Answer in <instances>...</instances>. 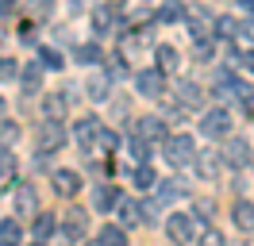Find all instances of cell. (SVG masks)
<instances>
[{
	"label": "cell",
	"mask_w": 254,
	"mask_h": 246,
	"mask_svg": "<svg viewBox=\"0 0 254 246\" xmlns=\"http://www.w3.org/2000/svg\"><path fill=\"white\" fill-rule=\"evenodd\" d=\"M192 154H196L192 135H166V138H162V158H166L174 169H185L192 162Z\"/></svg>",
	"instance_id": "1"
},
{
	"label": "cell",
	"mask_w": 254,
	"mask_h": 246,
	"mask_svg": "<svg viewBox=\"0 0 254 246\" xmlns=\"http://www.w3.org/2000/svg\"><path fill=\"white\" fill-rule=\"evenodd\" d=\"M200 231H204V223H200L196 215H189V212H174L170 219H166V235H170V243H196Z\"/></svg>",
	"instance_id": "2"
},
{
	"label": "cell",
	"mask_w": 254,
	"mask_h": 246,
	"mask_svg": "<svg viewBox=\"0 0 254 246\" xmlns=\"http://www.w3.org/2000/svg\"><path fill=\"white\" fill-rule=\"evenodd\" d=\"M35 146L43 154H54L58 146H65V123L62 120H43V127L35 131Z\"/></svg>",
	"instance_id": "3"
},
{
	"label": "cell",
	"mask_w": 254,
	"mask_h": 246,
	"mask_svg": "<svg viewBox=\"0 0 254 246\" xmlns=\"http://www.w3.org/2000/svg\"><path fill=\"white\" fill-rule=\"evenodd\" d=\"M223 166H235V169H247L254 162V146H251V138H227L223 142Z\"/></svg>",
	"instance_id": "4"
},
{
	"label": "cell",
	"mask_w": 254,
	"mask_h": 246,
	"mask_svg": "<svg viewBox=\"0 0 254 246\" xmlns=\"http://www.w3.org/2000/svg\"><path fill=\"white\" fill-rule=\"evenodd\" d=\"M192 169H196V177L200 181H220V169H223V154L220 150H196L192 154Z\"/></svg>",
	"instance_id": "5"
},
{
	"label": "cell",
	"mask_w": 254,
	"mask_h": 246,
	"mask_svg": "<svg viewBox=\"0 0 254 246\" xmlns=\"http://www.w3.org/2000/svg\"><path fill=\"white\" fill-rule=\"evenodd\" d=\"M85 231H89V212H85V208H65V215H62V239H65V243H81Z\"/></svg>",
	"instance_id": "6"
},
{
	"label": "cell",
	"mask_w": 254,
	"mask_h": 246,
	"mask_svg": "<svg viewBox=\"0 0 254 246\" xmlns=\"http://www.w3.org/2000/svg\"><path fill=\"white\" fill-rule=\"evenodd\" d=\"M200 131H204L208 138H227V135H231V112H227V108H212V112H204Z\"/></svg>",
	"instance_id": "7"
},
{
	"label": "cell",
	"mask_w": 254,
	"mask_h": 246,
	"mask_svg": "<svg viewBox=\"0 0 254 246\" xmlns=\"http://www.w3.org/2000/svg\"><path fill=\"white\" fill-rule=\"evenodd\" d=\"M135 135L146 138V142H162V138H166V120H158V116H139Z\"/></svg>",
	"instance_id": "8"
},
{
	"label": "cell",
	"mask_w": 254,
	"mask_h": 246,
	"mask_svg": "<svg viewBox=\"0 0 254 246\" xmlns=\"http://www.w3.org/2000/svg\"><path fill=\"white\" fill-rule=\"evenodd\" d=\"M135 85H139L143 96H162V89H166V73H162V69H143V73L135 77Z\"/></svg>",
	"instance_id": "9"
},
{
	"label": "cell",
	"mask_w": 254,
	"mask_h": 246,
	"mask_svg": "<svg viewBox=\"0 0 254 246\" xmlns=\"http://www.w3.org/2000/svg\"><path fill=\"white\" fill-rule=\"evenodd\" d=\"M16 212L19 215H35V212H39V192H35L31 181L16 184Z\"/></svg>",
	"instance_id": "10"
},
{
	"label": "cell",
	"mask_w": 254,
	"mask_h": 246,
	"mask_svg": "<svg viewBox=\"0 0 254 246\" xmlns=\"http://www.w3.org/2000/svg\"><path fill=\"white\" fill-rule=\"evenodd\" d=\"M69 112V96L65 92H47L43 96V120H65Z\"/></svg>",
	"instance_id": "11"
},
{
	"label": "cell",
	"mask_w": 254,
	"mask_h": 246,
	"mask_svg": "<svg viewBox=\"0 0 254 246\" xmlns=\"http://www.w3.org/2000/svg\"><path fill=\"white\" fill-rule=\"evenodd\" d=\"M154 184H158V196H154V200H158L162 208H166V204H174V200H181L185 192H189L185 181H177V177H166V181H154Z\"/></svg>",
	"instance_id": "12"
},
{
	"label": "cell",
	"mask_w": 254,
	"mask_h": 246,
	"mask_svg": "<svg viewBox=\"0 0 254 246\" xmlns=\"http://www.w3.org/2000/svg\"><path fill=\"white\" fill-rule=\"evenodd\" d=\"M96 131H100V120H96V116H85V120H77V127H73V138H77L85 150H93Z\"/></svg>",
	"instance_id": "13"
},
{
	"label": "cell",
	"mask_w": 254,
	"mask_h": 246,
	"mask_svg": "<svg viewBox=\"0 0 254 246\" xmlns=\"http://www.w3.org/2000/svg\"><path fill=\"white\" fill-rule=\"evenodd\" d=\"M231 219H235V227L243 235H254V204L251 200H239L235 208H231Z\"/></svg>",
	"instance_id": "14"
},
{
	"label": "cell",
	"mask_w": 254,
	"mask_h": 246,
	"mask_svg": "<svg viewBox=\"0 0 254 246\" xmlns=\"http://www.w3.org/2000/svg\"><path fill=\"white\" fill-rule=\"evenodd\" d=\"M54 188H58L62 196H77V192H81V173H73V169H58V173H54Z\"/></svg>",
	"instance_id": "15"
},
{
	"label": "cell",
	"mask_w": 254,
	"mask_h": 246,
	"mask_svg": "<svg viewBox=\"0 0 254 246\" xmlns=\"http://www.w3.org/2000/svg\"><path fill=\"white\" fill-rule=\"evenodd\" d=\"M85 89H89V100H96V104H104V100L112 96V77H108V73H93V77H89V85H85Z\"/></svg>",
	"instance_id": "16"
},
{
	"label": "cell",
	"mask_w": 254,
	"mask_h": 246,
	"mask_svg": "<svg viewBox=\"0 0 254 246\" xmlns=\"http://www.w3.org/2000/svg\"><path fill=\"white\" fill-rule=\"evenodd\" d=\"M31 235H35V243H50V235H54V215L35 212L31 215Z\"/></svg>",
	"instance_id": "17"
},
{
	"label": "cell",
	"mask_w": 254,
	"mask_h": 246,
	"mask_svg": "<svg viewBox=\"0 0 254 246\" xmlns=\"http://www.w3.org/2000/svg\"><path fill=\"white\" fill-rule=\"evenodd\" d=\"M154 58H158V69H162V73H177V69H181V54H177L170 43H162L158 50H154Z\"/></svg>",
	"instance_id": "18"
},
{
	"label": "cell",
	"mask_w": 254,
	"mask_h": 246,
	"mask_svg": "<svg viewBox=\"0 0 254 246\" xmlns=\"http://www.w3.org/2000/svg\"><path fill=\"white\" fill-rule=\"evenodd\" d=\"M116 208H120V223H124V227H139V223H143V215H139V204H135V200L120 196V200H116Z\"/></svg>",
	"instance_id": "19"
},
{
	"label": "cell",
	"mask_w": 254,
	"mask_h": 246,
	"mask_svg": "<svg viewBox=\"0 0 254 246\" xmlns=\"http://www.w3.org/2000/svg\"><path fill=\"white\" fill-rule=\"evenodd\" d=\"M93 31L96 35H112V31H116V8H108V4L96 8L93 12Z\"/></svg>",
	"instance_id": "20"
},
{
	"label": "cell",
	"mask_w": 254,
	"mask_h": 246,
	"mask_svg": "<svg viewBox=\"0 0 254 246\" xmlns=\"http://www.w3.org/2000/svg\"><path fill=\"white\" fill-rule=\"evenodd\" d=\"M19 81H23V92L43 89V62H31V65H23V69H19Z\"/></svg>",
	"instance_id": "21"
},
{
	"label": "cell",
	"mask_w": 254,
	"mask_h": 246,
	"mask_svg": "<svg viewBox=\"0 0 254 246\" xmlns=\"http://www.w3.org/2000/svg\"><path fill=\"white\" fill-rule=\"evenodd\" d=\"M177 96H181V104H189V108L204 104V89H200L196 81H181V85H177Z\"/></svg>",
	"instance_id": "22"
},
{
	"label": "cell",
	"mask_w": 254,
	"mask_h": 246,
	"mask_svg": "<svg viewBox=\"0 0 254 246\" xmlns=\"http://www.w3.org/2000/svg\"><path fill=\"white\" fill-rule=\"evenodd\" d=\"M116 200H120V192H116L112 184H96V192H93V208L96 212H112Z\"/></svg>",
	"instance_id": "23"
},
{
	"label": "cell",
	"mask_w": 254,
	"mask_h": 246,
	"mask_svg": "<svg viewBox=\"0 0 254 246\" xmlns=\"http://www.w3.org/2000/svg\"><path fill=\"white\" fill-rule=\"evenodd\" d=\"M93 146L100 154H116L120 150V135H116V131H108V127H100V131H96V138H93Z\"/></svg>",
	"instance_id": "24"
},
{
	"label": "cell",
	"mask_w": 254,
	"mask_h": 246,
	"mask_svg": "<svg viewBox=\"0 0 254 246\" xmlns=\"http://www.w3.org/2000/svg\"><path fill=\"white\" fill-rule=\"evenodd\" d=\"M158 19H162V23H181V19H185V4H181V0L162 4V8H158Z\"/></svg>",
	"instance_id": "25"
},
{
	"label": "cell",
	"mask_w": 254,
	"mask_h": 246,
	"mask_svg": "<svg viewBox=\"0 0 254 246\" xmlns=\"http://www.w3.org/2000/svg\"><path fill=\"white\" fill-rule=\"evenodd\" d=\"M73 58H77L81 65H100V58H104V54H100V46L85 43V46H77V50H73Z\"/></svg>",
	"instance_id": "26"
},
{
	"label": "cell",
	"mask_w": 254,
	"mask_h": 246,
	"mask_svg": "<svg viewBox=\"0 0 254 246\" xmlns=\"http://www.w3.org/2000/svg\"><path fill=\"white\" fill-rule=\"evenodd\" d=\"M96 239H100L104 246H120V243H127V227H100Z\"/></svg>",
	"instance_id": "27"
},
{
	"label": "cell",
	"mask_w": 254,
	"mask_h": 246,
	"mask_svg": "<svg viewBox=\"0 0 254 246\" xmlns=\"http://www.w3.org/2000/svg\"><path fill=\"white\" fill-rule=\"evenodd\" d=\"M19 239H23L19 219H4V223H0V243H19Z\"/></svg>",
	"instance_id": "28"
},
{
	"label": "cell",
	"mask_w": 254,
	"mask_h": 246,
	"mask_svg": "<svg viewBox=\"0 0 254 246\" xmlns=\"http://www.w3.org/2000/svg\"><path fill=\"white\" fill-rule=\"evenodd\" d=\"M154 181H158V173L146 166V162H139V169H135V184H139V188H154Z\"/></svg>",
	"instance_id": "29"
},
{
	"label": "cell",
	"mask_w": 254,
	"mask_h": 246,
	"mask_svg": "<svg viewBox=\"0 0 254 246\" xmlns=\"http://www.w3.org/2000/svg\"><path fill=\"white\" fill-rule=\"evenodd\" d=\"M16 138H19V127L12 120H4V116H0V142H4V146H12Z\"/></svg>",
	"instance_id": "30"
},
{
	"label": "cell",
	"mask_w": 254,
	"mask_h": 246,
	"mask_svg": "<svg viewBox=\"0 0 254 246\" xmlns=\"http://www.w3.org/2000/svg\"><path fill=\"white\" fill-rule=\"evenodd\" d=\"M39 58H43V69H58V65H62V54H58L54 46H43Z\"/></svg>",
	"instance_id": "31"
},
{
	"label": "cell",
	"mask_w": 254,
	"mask_h": 246,
	"mask_svg": "<svg viewBox=\"0 0 254 246\" xmlns=\"http://www.w3.org/2000/svg\"><path fill=\"white\" fill-rule=\"evenodd\" d=\"M127 150H131V158H135V162H146V158H150V150H146V138H131V142H127Z\"/></svg>",
	"instance_id": "32"
},
{
	"label": "cell",
	"mask_w": 254,
	"mask_h": 246,
	"mask_svg": "<svg viewBox=\"0 0 254 246\" xmlns=\"http://www.w3.org/2000/svg\"><path fill=\"white\" fill-rule=\"evenodd\" d=\"M19 77V62L16 58H0V81H12Z\"/></svg>",
	"instance_id": "33"
},
{
	"label": "cell",
	"mask_w": 254,
	"mask_h": 246,
	"mask_svg": "<svg viewBox=\"0 0 254 246\" xmlns=\"http://www.w3.org/2000/svg\"><path fill=\"white\" fill-rule=\"evenodd\" d=\"M12 169H16L12 150H0V177H4V181H12Z\"/></svg>",
	"instance_id": "34"
},
{
	"label": "cell",
	"mask_w": 254,
	"mask_h": 246,
	"mask_svg": "<svg viewBox=\"0 0 254 246\" xmlns=\"http://www.w3.org/2000/svg\"><path fill=\"white\" fill-rule=\"evenodd\" d=\"M139 212H143V223H154V219H158V212H162V204H158V200H146Z\"/></svg>",
	"instance_id": "35"
},
{
	"label": "cell",
	"mask_w": 254,
	"mask_h": 246,
	"mask_svg": "<svg viewBox=\"0 0 254 246\" xmlns=\"http://www.w3.org/2000/svg\"><path fill=\"white\" fill-rule=\"evenodd\" d=\"M220 35H235V19H231V15H220V19H216V39H220Z\"/></svg>",
	"instance_id": "36"
},
{
	"label": "cell",
	"mask_w": 254,
	"mask_h": 246,
	"mask_svg": "<svg viewBox=\"0 0 254 246\" xmlns=\"http://www.w3.org/2000/svg\"><path fill=\"white\" fill-rule=\"evenodd\" d=\"M31 12L39 15V19H47V15L54 12V0H31Z\"/></svg>",
	"instance_id": "37"
},
{
	"label": "cell",
	"mask_w": 254,
	"mask_h": 246,
	"mask_svg": "<svg viewBox=\"0 0 254 246\" xmlns=\"http://www.w3.org/2000/svg\"><path fill=\"white\" fill-rule=\"evenodd\" d=\"M212 212H216L212 200H196V215H200V219H212Z\"/></svg>",
	"instance_id": "38"
},
{
	"label": "cell",
	"mask_w": 254,
	"mask_h": 246,
	"mask_svg": "<svg viewBox=\"0 0 254 246\" xmlns=\"http://www.w3.org/2000/svg\"><path fill=\"white\" fill-rule=\"evenodd\" d=\"M235 35H243V39H251V43H254V19H243V23L235 27Z\"/></svg>",
	"instance_id": "39"
},
{
	"label": "cell",
	"mask_w": 254,
	"mask_h": 246,
	"mask_svg": "<svg viewBox=\"0 0 254 246\" xmlns=\"http://www.w3.org/2000/svg\"><path fill=\"white\" fill-rule=\"evenodd\" d=\"M196 62H212V43L200 39V46H196Z\"/></svg>",
	"instance_id": "40"
},
{
	"label": "cell",
	"mask_w": 254,
	"mask_h": 246,
	"mask_svg": "<svg viewBox=\"0 0 254 246\" xmlns=\"http://www.w3.org/2000/svg\"><path fill=\"white\" fill-rule=\"evenodd\" d=\"M243 112H247V116H254V96H251V92H243Z\"/></svg>",
	"instance_id": "41"
},
{
	"label": "cell",
	"mask_w": 254,
	"mask_h": 246,
	"mask_svg": "<svg viewBox=\"0 0 254 246\" xmlns=\"http://www.w3.org/2000/svg\"><path fill=\"white\" fill-rule=\"evenodd\" d=\"M243 69H251V73H254V50H247V54H243Z\"/></svg>",
	"instance_id": "42"
},
{
	"label": "cell",
	"mask_w": 254,
	"mask_h": 246,
	"mask_svg": "<svg viewBox=\"0 0 254 246\" xmlns=\"http://www.w3.org/2000/svg\"><path fill=\"white\" fill-rule=\"evenodd\" d=\"M239 8H247V12H254V0H235Z\"/></svg>",
	"instance_id": "43"
},
{
	"label": "cell",
	"mask_w": 254,
	"mask_h": 246,
	"mask_svg": "<svg viewBox=\"0 0 254 246\" xmlns=\"http://www.w3.org/2000/svg\"><path fill=\"white\" fill-rule=\"evenodd\" d=\"M0 112H4V100H0Z\"/></svg>",
	"instance_id": "44"
}]
</instances>
